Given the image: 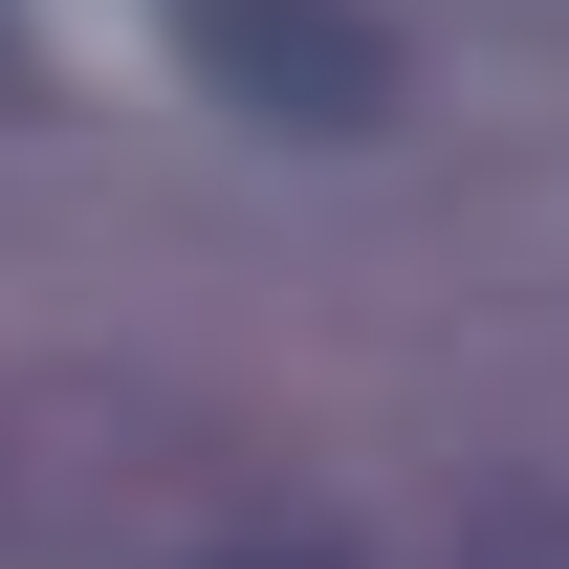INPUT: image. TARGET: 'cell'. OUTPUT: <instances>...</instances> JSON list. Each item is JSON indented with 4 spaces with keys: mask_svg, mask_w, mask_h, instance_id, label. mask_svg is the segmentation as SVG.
<instances>
[{
    "mask_svg": "<svg viewBox=\"0 0 569 569\" xmlns=\"http://www.w3.org/2000/svg\"><path fill=\"white\" fill-rule=\"evenodd\" d=\"M176 67L241 132H372L395 110V22L372 0H176Z\"/></svg>",
    "mask_w": 569,
    "mask_h": 569,
    "instance_id": "1",
    "label": "cell"
},
{
    "mask_svg": "<svg viewBox=\"0 0 569 569\" xmlns=\"http://www.w3.org/2000/svg\"><path fill=\"white\" fill-rule=\"evenodd\" d=\"M0 110H22V0H0Z\"/></svg>",
    "mask_w": 569,
    "mask_h": 569,
    "instance_id": "2",
    "label": "cell"
}]
</instances>
